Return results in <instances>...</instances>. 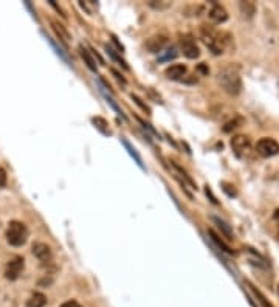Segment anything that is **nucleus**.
<instances>
[{
    "instance_id": "obj_1",
    "label": "nucleus",
    "mask_w": 279,
    "mask_h": 307,
    "mask_svg": "<svg viewBox=\"0 0 279 307\" xmlns=\"http://www.w3.org/2000/svg\"><path fill=\"white\" fill-rule=\"evenodd\" d=\"M217 81H219V84L222 86V89L236 96V95H239L241 90H242V81H241V75L238 72V69H234V67H225L219 72L217 75Z\"/></svg>"
},
{
    "instance_id": "obj_2",
    "label": "nucleus",
    "mask_w": 279,
    "mask_h": 307,
    "mask_svg": "<svg viewBox=\"0 0 279 307\" xmlns=\"http://www.w3.org/2000/svg\"><path fill=\"white\" fill-rule=\"evenodd\" d=\"M200 36H202V40L205 42V45L211 50L212 54H216V56L222 54L225 47H227V44H228V39H225V37H228V34L219 33V31L212 30V28H209L206 25L202 27Z\"/></svg>"
},
{
    "instance_id": "obj_3",
    "label": "nucleus",
    "mask_w": 279,
    "mask_h": 307,
    "mask_svg": "<svg viewBox=\"0 0 279 307\" xmlns=\"http://www.w3.org/2000/svg\"><path fill=\"white\" fill-rule=\"evenodd\" d=\"M28 239V228L24 222L13 220L10 222L8 228H7V240L13 247H20L24 245Z\"/></svg>"
},
{
    "instance_id": "obj_4",
    "label": "nucleus",
    "mask_w": 279,
    "mask_h": 307,
    "mask_svg": "<svg viewBox=\"0 0 279 307\" xmlns=\"http://www.w3.org/2000/svg\"><path fill=\"white\" fill-rule=\"evenodd\" d=\"M231 149L238 158H247L251 152V141L245 135H236L231 138Z\"/></svg>"
},
{
    "instance_id": "obj_5",
    "label": "nucleus",
    "mask_w": 279,
    "mask_h": 307,
    "mask_svg": "<svg viewBox=\"0 0 279 307\" xmlns=\"http://www.w3.org/2000/svg\"><path fill=\"white\" fill-rule=\"evenodd\" d=\"M256 152L264 158L274 157L279 154V143L274 141L273 138H268V137L261 138L256 145Z\"/></svg>"
},
{
    "instance_id": "obj_6",
    "label": "nucleus",
    "mask_w": 279,
    "mask_h": 307,
    "mask_svg": "<svg viewBox=\"0 0 279 307\" xmlns=\"http://www.w3.org/2000/svg\"><path fill=\"white\" fill-rule=\"evenodd\" d=\"M180 48H182L183 56L188 59H197L200 56V50L192 36H183L180 39Z\"/></svg>"
},
{
    "instance_id": "obj_7",
    "label": "nucleus",
    "mask_w": 279,
    "mask_h": 307,
    "mask_svg": "<svg viewBox=\"0 0 279 307\" xmlns=\"http://www.w3.org/2000/svg\"><path fill=\"white\" fill-rule=\"evenodd\" d=\"M25 267V261L22 256H16L13 258L8 264H7V269H5V278L10 279V281H16L20 273H22Z\"/></svg>"
},
{
    "instance_id": "obj_8",
    "label": "nucleus",
    "mask_w": 279,
    "mask_h": 307,
    "mask_svg": "<svg viewBox=\"0 0 279 307\" xmlns=\"http://www.w3.org/2000/svg\"><path fill=\"white\" fill-rule=\"evenodd\" d=\"M168 37L164 34H158V36H152L146 40V48L151 53H163V50L168 45Z\"/></svg>"
},
{
    "instance_id": "obj_9",
    "label": "nucleus",
    "mask_w": 279,
    "mask_h": 307,
    "mask_svg": "<svg viewBox=\"0 0 279 307\" xmlns=\"http://www.w3.org/2000/svg\"><path fill=\"white\" fill-rule=\"evenodd\" d=\"M33 255H34L42 264L51 262V259H53L51 249L48 247L47 243H44V242H36V243H33Z\"/></svg>"
},
{
    "instance_id": "obj_10",
    "label": "nucleus",
    "mask_w": 279,
    "mask_h": 307,
    "mask_svg": "<svg viewBox=\"0 0 279 307\" xmlns=\"http://www.w3.org/2000/svg\"><path fill=\"white\" fill-rule=\"evenodd\" d=\"M211 4H212V8L209 10V19L212 20V22H216V24H224V22H227V20H228V13H227V10H225L222 5L216 4V2H211Z\"/></svg>"
},
{
    "instance_id": "obj_11",
    "label": "nucleus",
    "mask_w": 279,
    "mask_h": 307,
    "mask_svg": "<svg viewBox=\"0 0 279 307\" xmlns=\"http://www.w3.org/2000/svg\"><path fill=\"white\" fill-rule=\"evenodd\" d=\"M168 79H173V81H180L183 79V76L186 75V67L183 64H174L166 69L164 72Z\"/></svg>"
},
{
    "instance_id": "obj_12",
    "label": "nucleus",
    "mask_w": 279,
    "mask_h": 307,
    "mask_svg": "<svg viewBox=\"0 0 279 307\" xmlns=\"http://www.w3.org/2000/svg\"><path fill=\"white\" fill-rule=\"evenodd\" d=\"M50 24H51V28H53V31L56 33V36L62 40L64 44H67L69 40H70V33L67 31V28L64 27L62 24H59L58 20H54V19L50 20Z\"/></svg>"
},
{
    "instance_id": "obj_13",
    "label": "nucleus",
    "mask_w": 279,
    "mask_h": 307,
    "mask_svg": "<svg viewBox=\"0 0 279 307\" xmlns=\"http://www.w3.org/2000/svg\"><path fill=\"white\" fill-rule=\"evenodd\" d=\"M98 84H99V90H101V93H102V95H104V98L107 99V104H110V106H112V109H114V110H115V112H117V113H118V115L121 116V118H126V116H124V113H123V110H121V107H120V106L117 104V101H115V99H114V98H112V96H110L109 93L105 92L107 86H105V84L102 83L101 79H98Z\"/></svg>"
},
{
    "instance_id": "obj_14",
    "label": "nucleus",
    "mask_w": 279,
    "mask_h": 307,
    "mask_svg": "<svg viewBox=\"0 0 279 307\" xmlns=\"http://www.w3.org/2000/svg\"><path fill=\"white\" fill-rule=\"evenodd\" d=\"M42 34H44V36H45V39H47V42H48V44L51 45V48H53V50L56 51V54H58V56H59V57H61V59L64 60V63H66V64L69 66V67H73V66H72V60H70V57H69V54H67L66 51H64V50H62L61 47H58V44L54 42V40H53L51 37H48V36H47V34H45L44 31H42Z\"/></svg>"
},
{
    "instance_id": "obj_15",
    "label": "nucleus",
    "mask_w": 279,
    "mask_h": 307,
    "mask_svg": "<svg viewBox=\"0 0 279 307\" xmlns=\"http://www.w3.org/2000/svg\"><path fill=\"white\" fill-rule=\"evenodd\" d=\"M121 143H123V146L126 148V151L129 152V155H131V157H132V158L135 160V163H137V165H138V166H140V168H141V169L144 171V165H143V160H141L140 154H138V152L135 151V148H134V146L131 145V143H129V141H127V140H126L124 137H121Z\"/></svg>"
},
{
    "instance_id": "obj_16",
    "label": "nucleus",
    "mask_w": 279,
    "mask_h": 307,
    "mask_svg": "<svg viewBox=\"0 0 279 307\" xmlns=\"http://www.w3.org/2000/svg\"><path fill=\"white\" fill-rule=\"evenodd\" d=\"M79 54H81V57L84 59V63L87 64V67H89L92 72H96V70H98L96 60L93 59V56L90 54V51H89L87 48H84V47L81 45V47H79Z\"/></svg>"
},
{
    "instance_id": "obj_17",
    "label": "nucleus",
    "mask_w": 279,
    "mask_h": 307,
    "mask_svg": "<svg viewBox=\"0 0 279 307\" xmlns=\"http://www.w3.org/2000/svg\"><path fill=\"white\" fill-rule=\"evenodd\" d=\"M92 122H93L95 128H96L102 135H107V137L112 135V131L109 129V122H107L104 118H101V116H93V118H92Z\"/></svg>"
},
{
    "instance_id": "obj_18",
    "label": "nucleus",
    "mask_w": 279,
    "mask_h": 307,
    "mask_svg": "<svg viewBox=\"0 0 279 307\" xmlns=\"http://www.w3.org/2000/svg\"><path fill=\"white\" fill-rule=\"evenodd\" d=\"M45 304H47L45 295H42V293H39V292L33 293V295L30 296V299L27 301V307H44Z\"/></svg>"
},
{
    "instance_id": "obj_19",
    "label": "nucleus",
    "mask_w": 279,
    "mask_h": 307,
    "mask_svg": "<svg viewBox=\"0 0 279 307\" xmlns=\"http://www.w3.org/2000/svg\"><path fill=\"white\" fill-rule=\"evenodd\" d=\"M171 166H173V169H174V171H176L177 174H180V177H182V178H183V180H185V181L188 183V185H191V187H192V190H197L196 183L192 181V178H191V177H189V175L186 174V171H183V169H182V168H180L179 165H176L174 161H171Z\"/></svg>"
},
{
    "instance_id": "obj_20",
    "label": "nucleus",
    "mask_w": 279,
    "mask_h": 307,
    "mask_svg": "<svg viewBox=\"0 0 279 307\" xmlns=\"http://www.w3.org/2000/svg\"><path fill=\"white\" fill-rule=\"evenodd\" d=\"M211 219H212V222L216 223L217 227H219V228L222 230V233H224V234L227 236V239H230V240H231V239H234V236H233V231H231V228L228 227V225H227V223H225L224 220H220L219 217H211Z\"/></svg>"
},
{
    "instance_id": "obj_21",
    "label": "nucleus",
    "mask_w": 279,
    "mask_h": 307,
    "mask_svg": "<svg viewBox=\"0 0 279 307\" xmlns=\"http://www.w3.org/2000/svg\"><path fill=\"white\" fill-rule=\"evenodd\" d=\"M208 234L211 236V239H212L214 242H216V245H217V247H220V249H222V250H224L225 253H230V255H231V253H234V252H233V250H231V249L228 247V245H227V243H225V242H224L222 239H219V236H217L216 233H214L212 230H208Z\"/></svg>"
},
{
    "instance_id": "obj_22",
    "label": "nucleus",
    "mask_w": 279,
    "mask_h": 307,
    "mask_svg": "<svg viewBox=\"0 0 279 307\" xmlns=\"http://www.w3.org/2000/svg\"><path fill=\"white\" fill-rule=\"evenodd\" d=\"M247 284H248L250 290L253 292V295H254V296H256L257 299H259V302H261V304H262L264 307H273V305H271V304H270V302L267 301V298H265V296L262 295V292H261V290H257V289L254 287V285H253V284H250V282H247Z\"/></svg>"
},
{
    "instance_id": "obj_23",
    "label": "nucleus",
    "mask_w": 279,
    "mask_h": 307,
    "mask_svg": "<svg viewBox=\"0 0 279 307\" xmlns=\"http://www.w3.org/2000/svg\"><path fill=\"white\" fill-rule=\"evenodd\" d=\"M171 5H173V2H168V0H149V7L151 8H154V10H160V11H163V10H168Z\"/></svg>"
},
{
    "instance_id": "obj_24",
    "label": "nucleus",
    "mask_w": 279,
    "mask_h": 307,
    "mask_svg": "<svg viewBox=\"0 0 279 307\" xmlns=\"http://www.w3.org/2000/svg\"><path fill=\"white\" fill-rule=\"evenodd\" d=\"M239 7H241V11L244 13V16L247 14L248 19L253 17V14H254V4H251V2H241Z\"/></svg>"
},
{
    "instance_id": "obj_25",
    "label": "nucleus",
    "mask_w": 279,
    "mask_h": 307,
    "mask_svg": "<svg viewBox=\"0 0 279 307\" xmlns=\"http://www.w3.org/2000/svg\"><path fill=\"white\" fill-rule=\"evenodd\" d=\"M174 57H177V50H176L174 47H171L169 50H166V53H164L163 56L158 57V60H160V63H166V60L174 59Z\"/></svg>"
},
{
    "instance_id": "obj_26",
    "label": "nucleus",
    "mask_w": 279,
    "mask_h": 307,
    "mask_svg": "<svg viewBox=\"0 0 279 307\" xmlns=\"http://www.w3.org/2000/svg\"><path fill=\"white\" fill-rule=\"evenodd\" d=\"M105 51H107V54H109L114 60H117V63H120V66H123L124 69H127V66H126V63H124V60L121 59V56H118L109 45H105Z\"/></svg>"
},
{
    "instance_id": "obj_27",
    "label": "nucleus",
    "mask_w": 279,
    "mask_h": 307,
    "mask_svg": "<svg viewBox=\"0 0 279 307\" xmlns=\"http://www.w3.org/2000/svg\"><path fill=\"white\" fill-rule=\"evenodd\" d=\"M79 5H81L82 10H85L89 14H93L95 10L98 8V5H95L93 2H90V0H87V2H79Z\"/></svg>"
},
{
    "instance_id": "obj_28",
    "label": "nucleus",
    "mask_w": 279,
    "mask_h": 307,
    "mask_svg": "<svg viewBox=\"0 0 279 307\" xmlns=\"http://www.w3.org/2000/svg\"><path fill=\"white\" fill-rule=\"evenodd\" d=\"M132 99H134V102H135V104H137V106H140V107H141V109H143V110H144V112L147 113V115L151 113V109H149V107H147V106L144 104V102H143V99H140V98H138L137 95H132Z\"/></svg>"
},
{
    "instance_id": "obj_29",
    "label": "nucleus",
    "mask_w": 279,
    "mask_h": 307,
    "mask_svg": "<svg viewBox=\"0 0 279 307\" xmlns=\"http://www.w3.org/2000/svg\"><path fill=\"white\" fill-rule=\"evenodd\" d=\"M239 122H242V119L241 118H238V119H233V121H230L228 122V125L224 128V132H230V131H233V129H236V128H238V125H239Z\"/></svg>"
},
{
    "instance_id": "obj_30",
    "label": "nucleus",
    "mask_w": 279,
    "mask_h": 307,
    "mask_svg": "<svg viewBox=\"0 0 279 307\" xmlns=\"http://www.w3.org/2000/svg\"><path fill=\"white\" fill-rule=\"evenodd\" d=\"M7 180H8V177H7V171H5L2 166H0V190L7 187Z\"/></svg>"
},
{
    "instance_id": "obj_31",
    "label": "nucleus",
    "mask_w": 279,
    "mask_h": 307,
    "mask_svg": "<svg viewBox=\"0 0 279 307\" xmlns=\"http://www.w3.org/2000/svg\"><path fill=\"white\" fill-rule=\"evenodd\" d=\"M222 187H224V191H225L230 197L236 196V191H231V190H230V188H233L231 185H228V183H222Z\"/></svg>"
},
{
    "instance_id": "obj_32",
    "label": "nucleus",
    "mask_w": 279,
    "mask_h": 307,
    "mask_svg": "<svg viewBox=\"0 0 279 307\" xmlns=\"http://www.w3.org/2000/svg\"><path fill=\"white\" fill-rule=\"evenodd\" d=\"M50 5H51V7H53V8H54V10H56V11H58V13H59V14H61L62 17H66V14H64L62 8H61V7H58V5H56V4L53 2V0H50Z\"/></svg>"
},
{
    "instance_id": "obj_33",
    "label": "nucleus",
    "mask_w": 279,
    "mask_h": 307,
    "mask_svg": "<svg viewBox=\"0 0 279 307\" xmlns=\"http://www.w3.org/2000/svg\"><path fill=\"white\" fill-rule=\"evenodd\" d=\"M61 307H81L76 301H67V302H64Z\"/></svg>"
},
{
    "instance_id": "obj_34",
    "label": "nucleus",
    "mask_w": 279,
    "mask_h": 307,
    "mask_svg": "<svg viewBox=\"0 0 279 307\" xmlns=\"http://www.w3.org/2000/svg\"><path fill=\"white\" fill-rule=\"evenodd\" d=\"M112 73H114V76H115V78H117L118 81H121L123 84H126V79H124V78H123V76H121V75H120V73L117 72V70H112Z\"/></svg>"
},
{
    "instance_id": "obj_35",
    "label": "nucleus",
    "mask_w": 279,
    "mask_h": 307,
    "mask_svg": "<svg viewBox=\"0 0 279 307\" xmlns=\"http://www.w3.org/2000/svg\"><path fill=\"white\" fill-rule=\"evenodd\" d=\"M199 70H200L202 73H205V75H208V72H209V70H208V69H206L203 64H200V66H199Z\"/></svg>"
},
{
    "instance_id": "obj_36",
    "label": "nucleus",
    "mask_w": 279,
    "mask_h": 307,
    "mask_svg": "<svg viewBox=\"0 0 279 307\" xmlns=\"http://www.w3.org/2000/svg\"><path fill=\"white\" fill-rule=\"evenodd\" d=\"M274 219L279 220V210H276V213H274Z\"/></svg>"
}]
</instances>
